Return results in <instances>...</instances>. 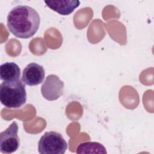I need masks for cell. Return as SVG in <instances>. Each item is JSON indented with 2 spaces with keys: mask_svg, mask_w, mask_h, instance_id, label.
<instances>
[{
  "mask_svg": "<svg viewBox=\"0 0 154 154\" xmlns=\"http://www.w3.org/2000/svg\"><path fill=\"white\" fill-rule=\"evenodd\" d=\"M40 18L38 12L28 5H19L13 8L7 17L10 32L20 38H28L38 31Z\"/></svg>",
  "mask_w": 154,
  "mask_h": 154,
  "instance_id": "obj_1",
  "label": "cell"
},
{
  "mask_svg": "<svg viewBox=\"0 0 154 154\" xmlns=\"http://www.w3.org/2000/svg\"><path fill=\"white\" fill-rule=\"evenodd\" d=\"M0 100L8 108H19L26 102L25 85L22 80L4 81L0 85Z\"/></svg>",
  "mask_w": 154,
  "mask_h": 154,
  "instance_id": "obj_2",
  "label": "cell"
},
{
  "mask_svg": "<svg viewBox=\"0 0 154 154\" xmlns=\"http://www.w3.org/2000/svg\"><path fill=\"white\" fill-rule=\"evenodd\" d=\"M67 147V143L63 135L55 131L46 132L38 143V150L40 154H63Z\"/></svg>",
  "mask_w": 154,
  "mask_h": 154,
  "instance_id": "obj_3",
  "label": "cell"
},
{
  "mask_svg": "<svg viewBox=\"0 0 154 154\" xmlns=\"http://www.w3.org/2000/svg\"><path fill=\"white\" fill-rule=\"evenodd\" d=\"M18 125L16 122L0 134V151L3 153L16 152L20 146V139L17 135Z\"/></svg>",
  "mask_w": 154,
  "mask_h": 154,
  "instance_id": "obj_4",
  "label": "cell"
},
{
  "mask_svg": "<svg viewBox=\"0 0 154 154\" xmlns=\"http://www.w3.org/2000/svg\"><path fill=\"white\" fill-rule=\"evenodd\" d=\"M64 82L55 75H48L41 87V93L45 99L48 100L58 99L63 93Z\"/></svg>",
  "mask_w": 154,
  "mask_h": 154,
  "instance_id": "obj_5",
  "label": "cell"
},
{
  "mask_svg": "<svg viewBox=\"0 0 154 154\" xmlns=\"http://www.w3.org/2000/svg\"><path fill=\"white\" fill-rule=\"evenodd\" d=\"M45 72L43 66L35 63L28 64L22 72V81L29 86L37 85L45 79Z\"/></svg>",
  "mask_w": 154,
  "mask_h": 154,
  "instance_id": "obj_6",
  "label": "cell"
},
{
  "mask_svg": "<svg viewBox=\"0 0 154 154\" xmlns=\"http://www.w3.org/2000/svg\"><path fill=\"white\" fill-rule=\"evenodd\" d=\"M45 2L51 10L63 16L71 14L80 4V1L78 0L45 1Z\"/></svg>",
  "mask_w": 154,
  "mask_h": 154,
  "instance_id": "obj_7",
  "label": "cell"
},
{
  "mask_svg": "<svg viewBox=\"0 0 154 154\" xmlns=\"http://www.w3.org/2000/svg\"><path fill=\"white\" fill-rule=\"evenodd\" d=\"M20 69L14 62H7L1 65L0 78L3 81H13L19 79Z\"/></svg>",
  "mask_w": 154,
  "mask_h": 154,
  "instance_id": "obj_8",
  "label": "cell"
},
{
  "mask_svg": "<svg viewBox=\"0 0 154 154\" xmlns=\"http://www.w3.org/2000/svg\"><path fill=\"white\" fill-rule=\"evenodd\" d=\"M77 153H98L105 154L107 153L105 147L97 142H84L78 145L76 148Z\"/></svg>",
  "mask_w": 154,
  "mask_h": 154,
  "instance_id": "obj_9",
  "label": "cell"
}]
</instances>
